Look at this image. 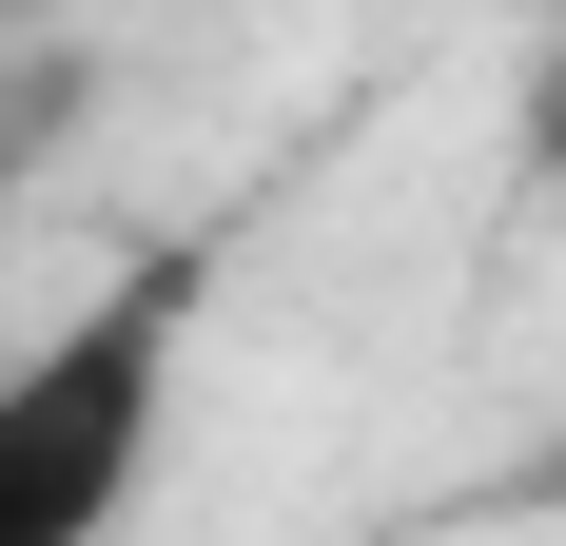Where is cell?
<instances>
[{
    "mask_svg": "<svg viewBox=\"0 0 566 546\" xmlns=\"http://www.w3.org/2000/svg\"><path fill=\"white\" fill-rule=\"evenodd\" d=\"M527 176L566 196V20H547V59H527Z\"/></svg>",
    "mask_w": 566,
    "mask_h": 546,
    "instance_id": "7a4b0ae2",
    "label": "cell"
},
{
    "mask_svg": "<svg viewBox=\"0 0 566 546\" xmlns=\"http://www.w3.org/2000/svg\"><path fill=\"white\" fill-rule=\"evenodd\" d=\"M0 20H20V0H0Z\"/></svg>",
    "mask_w": 566,
    "mask_h": 546,
    "instance_id": "3957f363",
    "label": "cell"
},
{
    "mask_svg": "<svg viewBox=\"0 0 566 546\" xmlns=\"http://www.w3.org/2000/svg\"><path fill=\"white\" fill-rule=\"evenodd\" d=\"M176 351H196V254H137L0 371V546H117L137 527V489L176 449Z\"/></svg>",
    "mask_w": 566,
    "mask_h": 546,
    "instance_id": "6da1fadb",
    "label": "cell"
}]
</instances>
